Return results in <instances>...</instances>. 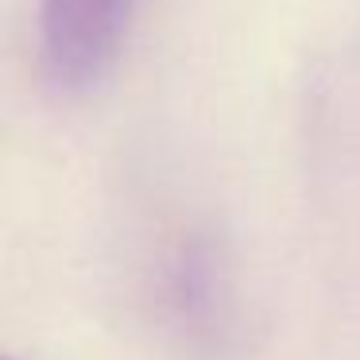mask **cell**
<instances>
[{"mask_svg":"<svg viewBox=\"0 0 360 360\" xmlns=\"http://www.w3.org/2000/svg\"><path fill=\"white\" fill-rule=\"evenodd\" d=\"M136 0H39L43 70L58 94H86L117 63Z\"/></svg>","mask_w":360,"mask_h":360,"instance_id":"1","label":"cell"}]
</instances>
